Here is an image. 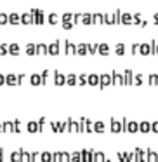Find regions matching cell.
Segmentation results:
<instances>
[{
  "instance_id": "6da1fadb",
  "label": "cell",
  "mask_w": 158,
  "mask_h": 162,
  "mask_svg": "<svg viewBox=\"0 0 158 162\" xmlns=\"http://www.w3.org/2000/svg\"><path fill=\"white\" fill-rule=\"evenodd\" d=\"M21 21L23 23H33L35 21V16L31 12H24V14H21Z\"/></svg>"
},
{
  "instance_id": "7a4b0ae2",
  "label": "cell",
  "mask_w": 158,
  "mask_h": 162,
  "mask_svg": "<svg viewBox=\"0 0 158 162\" xmlns=\"http://www.w3.org/2000/svg\"><path fill=\"white\" fill-rule=\"evenodd\" d=\"M9 21L12 23V25H16V23L21 21V16H19L18 12H12V14H9Z\"/></svg>"
},
{
  "instance_id": "3957f363",
  "label": "cell",
  "mask_w": 158,
  "mask_h": 162,
  "mask_svg": "<svg viewBox=\"0 0 158 162\" xmlns=\"http://www.w3.org/2000/svg\"><path fill=\"white\" fill-rule=\"evenodd\" d=\"M92 21L94 23H103L104 21V14H99V12L92 14Z\"/></svg>"
},
{
  "instance_id": "277c9868",
  "label": "cell",
  "mask_w": 158,
  "mask_h": 162,
  "mask_svg": "<svg viewBox=\"0 0 158 162\" xmlns=\"http://www.w3.org/2000/svg\"><path fill=\"white\" fill-rule=\"evenodd\" d=\"M122 23H132V14L122 12Z\"/></svg>"
},
{
  "instance_id": "5b68a950",
  "label": "cell",
  "mask_w": 158,
  "mask_h": 162,
  "mask_svg": "<svg viewBox=\"0 0 158 162\" xmlns=\"http://www.w3.org/2000/svg\"><path fill=\"white\" fill-rule=\"evenodd\" d=\"M73 18H75V14H71V12H64V14H63V21H64V23H68V21H73Z\"/></svg>"
},
{
  "instance_id": "8992f818",
  "label": "cell",
  "mask_w": 158,
  "mask_h": 162,
  "mask_svg": "<svg viewBox=\"0 0 158 162\" xmlns=\"http://www.w3.org/2000/svg\"><path fill=\"white\" fill-rule=\"evenodd\" d=\"M9 21V14H4V12H0V25H4V23Z\"/></svg>"
},
{
  "instance_id": "52a82bcc",
  "label": "cell",
  "mask_w": 158,
  "mask_h": 162,
  "mask_svg": "<svg viewBox=\"0 0 158 162\" xmlns=\"http://www.w3.org/2000/svg\"><path fill=\"white\" fill-rule=\"evenodd\" d=\"M57 19H59V18H57V14H56V12L49 14V21L52 23V25H56V23H57Z\"/></svg>"
},
{
  "instance_id": "ba28073f",
  "label": "cell",
  "mask_w": 158,
  "mask_h": 162,
  "mask_svg": "<svg viewBox=\"0 0 158 162\" xmlns=\"http://www.w3.org/2000/svg\"><path fill=\"white\" fill-rule=\"evenodd\" d=\"M153 21H155V23H158V14H155V18H153Z\"/></svg>"
}]
</instances>
